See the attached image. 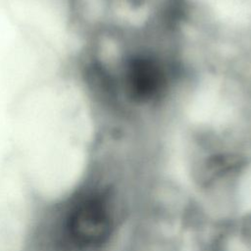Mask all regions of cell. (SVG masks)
I'll use <instances>...</instances> for the list:
<instances>
[{
  "label": "cell",
  "instance_id": "3957f363",
  "mask_svg": "<svg viewBox=\"0 0 251 251\" xmlns=\"http://www.w3.org/2000/svg\"><path fill=\"white\" fill-rule=\"evenodd\" d=\"M237 227L241 241L251 248V209L240 218Z\"/></svg>",
  "mask_w": 251,
  "mask_h": 251
},
{
  "label": "cell",
  "instance_id": "7a4b0ae2",
  "mask_svg": "<svg viewBox=\"0 0 251 251\" xmlns=\"http://www.w3.org/2000/svg\"><path fill=\"white\" fill-rule=\"evenodd\" d=\"M123 81L129 98L146 102L158 97L165 90L167 75L157 59L148 55H136L126 62Z\"/></svg>",
  "mask_w": 251,
  "mask_h": 251
},
{
  "label": "cell",
  "instance_id": "6da1fadb",
  "mask_svg": "<svg viewBox=\"0 0 251 251\" xmlns=\"http://www.w3.org/2000/svg\"><path fill=\"white\" fill-rule=\"evenodd\" d=\"M126 185L91 155L75 180L55 194H34L18 251H113L126 214Z\"/></svg>",
  "mask_w": 251,
  "mask_h": 251
}]
</instances>
